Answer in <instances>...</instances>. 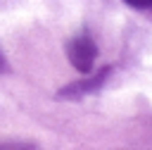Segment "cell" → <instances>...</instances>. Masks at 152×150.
<instances>
[{"mask_svg":"<svg viewBox=\"0 0 152 150\" xmlns=\"http://www.w3.org/2000/svg\"><path fill=\"white\" fill-rule=\"evenodd\" d=\"M66 55H69V62H71L74 69H78L81 74H90L97 48L88 36H74L66 45Z\"/></svg>","mask_w":152,"mask_h":150,"instance_id":"6da1fadb","label":"cell"},{"mask_svg":"<svg viewBox=\"0 0 152 150\" xmlns=\"http://www.w3.org/2000/svg\"><path fill=\"white\" fill-rule=\"evenodd\" d=\"M107 74H109V69H102L97 76H88V79H83V81H76V83H71V86H66L64 90H62V95L64 98H76V95H86V93H95L97 88H100V83L107 79Z\"/></svg>","mask_w":152,"mask_h":150,"instance_id":"7a4b0ae2","label":"cell"},{"mask_svg":"<svg viewBox=\"0 0 152 150\" xmlns=\"http://www.w3.org/2000/svg\"><path fill=\"white\" fill-rule=\"evenodd\" d=\"M124 2H128L138 10H152V0H124Z\"/></svg>","mask_w":152,"mask_h":150,"instance_id":"3957f363","label":"cell"},{"mask_svg":"<svg viewBox=\"0 0 152 150\" xmlns=\"http://www.w3.org/2000/svg\"><path fill=\"white\" fill-rule=\"evenodd\" d=\"M0 71H5V57H2V52H0Z\"/></svg>","mask_w":152,"mask_h":150,"instance_id":"277c9868","label":"cell"}]
</instances>
